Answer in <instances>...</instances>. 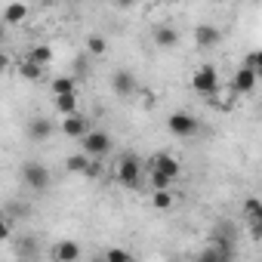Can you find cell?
<instances>
[{
  "mask_svg": "<svg viewBox=\"0 0 262 262\" xmlns=\"http://www.w3.org/2000/svg\"><path fill=\"white\" fill-rule=\"evenodd\" d=\"M114 176L123 188H136L139 179H142V161L133 155V151H126L117 158V167H114Z\"/></svg>",
  "mask_w": 262,
  "mask_h": 262,
  "instance_id": "obj_1",
  "label": "cell"
},
{
  "mask_svg": "<svg viewBox=\"0 0 262 262\" xmlns=\"http://www.w3.org/2000/svg\"><path fill=\"white\" fill-rule=\"evenodd\" d=\"M19 176H22L25 188H31V191H47V188H50V182H53L50 170H47L43 164H37V161H25V164H22V170H19Z\"/></svg>",
  "mask_w": 262,
  "mask_h": 262,
  "instance_id": "obj_2",
  "label": "cell"
},
{
  "mask_svg": "<svg viewBox=\"0 0 262 262\" xmlns=\"http://www.w3.org/2000/svg\"><path fill=\"white\" fill-rule=\"evenodd\" d=\"M167 129H170L176 139H191V136H198L201 123H198V117L188 114V111H173V114L167 117Z\"/></svg>",
  "mask_w": 262,
  "mask_h": 262,
  "instance_id": "obj_3",
  "label": "cell"
},
{
  "mask_svg": "<svg viewBox=\"0 0 262 262\" xmlns=\"http://www.w3.org/2000/svg\"><path fill=\"white\" fill-rule=\"evenodd\" d=\"M191 90L198 93V96H216L219 93V71L213 68V65H201L194 74H191Z\"/></svg>",
  "mask_w": 262,
  "mask_h": 262,
  "instance_id": "obj_4",
  "label": "cell"
},
{
  "mask_svg": "<svg viewBox=\"0 0 262 262\" xmlns=\"http://www.w3.org/2000/svg\"><path fill=\"white\" fill-rule=\"evenodd\" d=\"M80 142H83V151L93 155V158H105L111 151V136L105 133V129H90Z\"/></svg>",
  "mask_w": 262,
  "mask_h": 262,
  "instance_id": "obj_5",
  "label": "cell"
},
{
  "mask_svg": "<svg viewBox=\"0 0 262 262\" xmlns=\"http://www.w3.org/2000/svg\"><path fill=\"white\" fill-rule=\"evenodd\" d=\"M256 83H259V74H256V68H250V65H241V68L234 71V77H231V90H234L237 96L253 93Z\"/></svg>",
  "mask_w": 262,
  "mask_h": 262,
  "instance_id": "obj_6",
  "label": "cell"
},
{
  "mask_svg": "<svg viewBox=\"0 0 262 262\" xmlns=\"http://www.w3.org/2000/svg\"><path fill=\"white\" fill-rule=\"evenodd\" d=\"M244 216H247L253 241H262V201L259 198H247L244 201Z\"/></svg>",
  "mask_w": 262,
  "mask_h": 262,
  "instance_id": "obj_7",
  "label": "cell"
},
{
  "mask_svg": "<svg viewBox=\"0 0 262 262\" xmlns=\"http://www.w3.org/2000/svg\"><path fill=\"white\" fill-rule=\"evenodd\" d=\"M111 90L117 93V96H136V90H139V83H136V74L133 71H126V68H117L114 74H111Z\"/></svg>",
  "mask_w": 262,
  "mask_h": 262,
  "instance_id": "obj_8",
  "label": "cell"
},
{
  "mask_svg": "<svg viewBox=\"0 0 262 262\" xmlns=\"http://www.w3.org/2000/svg\"><path fill=\"white\" fill-rule=\"evenodd\" d=\"M25 133H28V139H31V142H47V139L56 133V123H53L50 117H40V114H37V117H31V120H28Z\"/></svg>",
  "mask_w": 262,
  "mask_h": 262,
  "instance_id": "obj_9",
  "label": "cell"
},
{
  "mask_svg": "<svg viewBox=\"0 0 262 262\" xmlns=\"http://www.w3.org/2000/svg\"><path fill=\"white\" fill-rule=\"evenodd\" d=\"M59 129H62V133H65L68 139H83V136L90 133V129H86V120H83L80 114H65Z\"/></svg>",
  "mask_w": 262,
  "mask_h": 262,
  "instance_id": "obj_10",
  "label": "cell"
},
{
  "mask_svg": "<svg viewBox=\"0 0 262 262\" xmlns=\"http://www.w3.org/2000/svg\"><path fill=\"white\" fill-rule=\"evenodd\" d=\"M219 40H222V31H219L216 25H207V22H204V25L194 28V43H198V47L210 50V47H216Z\"/></svg>",
  "mask_w": 262,
  "mask_h": 262,
  "instance_id": "obj_11",
  "label": "cell"
},
{
  "mask_svg": "<svg viewBox=\"0 0 262 262\" xmlns=\"http://www.w3.org/2000/svg\"><path fill=\"white\" fill-rule=\"evenodd\" d=\"M50 256H53L56 262H74V259H80V247H77L74 241H59V244L50 250Z\"/></svg>",
  "mask_w": 262,
  "mask_h": 262,
  "instance_id": "obj_12",
  "label": "cell"
},
{
  "mask_svg": "<svg viewBox=\"0 0 262 262\" xmlns=\"http://www.w3.org/2000/svg\"><path fill=\"white\" fill-rule=\"evenodd\" d=\"M148 167H155L161 173H170V176H179V161L173 155H167V151H158L155 158H148Z\"/></svg>",
  "mask_w": 262,
  "mask_h": 262,
  "instance_id": "obj_13",
  "label": "cell"
},
{
  "mask_svg": "<svg viewBox=\"0 0 262 262\" xmlns=\"http://www.w3.org/2000/svg\"><path fill=\"white\" fill-rule=\"evenodd\" d=\"M151 40H155L161 50H173V47L179 43V31H176V28H170V25H161V28H155Z\"/></svg>",
  "mask_w": 262,
  "mask_h": 262,
  "instance_id": "obj_14",
  "label": "cell"
},
{
  "mask_svg": "<svg viewBox=\"0 0 262 262\" xmlns=\"http://www.w3.org/2000/svg\"><path fill=\"white\" fill-rule=\"evenodd\" d=\"M93 161H96V158L86 155V151H83V155H68V158H65V170H68V173H83V176H86L90 167H93Z\"/></svg>",
  "mask_w": 262,
  "mask_h": 262,
  "instance_id": "obj_15",
  "label": "cell"
},
{
  "mask_svg": "<svg viewBox=\"0 0 262 262\" xmlns=\"http://www.w3.org/2000/svg\"><path fill=\"white\" fill-rule=\"evenodd\" d=\"M198 259H201V262H213V259L225 262V259H234V247H231V244H213V247L204 250Z\"/></svg>",
  "mask_w": 262,
  "mask_h": 262,
  "instance_id": "obj_16",
  "label": "cell"
},
{
  "mask_svg": "<svg viewBox=\"0 0 262 262\" xmlns=\"http://www.w3.org/2000/svg\"><path fill=\"white\" fill-rule=\"evenodd\" d=\"M53 108L56 114H77V93H65V96H53Z\"/></svg>",
  "mask_w": 262,
  "mask_h": 262,
  "instance_id": "obj_17",
  "label": "cell"
},
{
  "mask_svg": "<svg viewBox=\"0 0 262 262\" xmlns=\"http://www.w3.org/2000/svg\"><path fill=\"white\" fill-rule=\"evenodd\" d=\"M19 77L34 83V80H40V77H43V65H37L34 59H28V56H25V59L19 62Z\"/></svg>",
  "mask_w": 262,
  "mask_h": 262,
  "instance_id": "obj_18",
  "label": "cell"
},
{
  "mask_svg": "<svg viewBox=\"0 0 262 262\" xmlns=\"http://www.w3.org/2000/svg\"><path fill=\"white\" fill-rule=\"evenodd\" d=\"M65 93H77V80L74 77H53L50 80V96H65Z\"/></svg>",
  "mask_w": 262,
  "mask_h": 262,
  "instance_id": "obj_19",
  "label": "cell"
},
{
  "mask_svg": "<svg viewBox=\"0 0 262 262\" xmlns=\"http://www.w3.org/2000/svg\"><path fill=\"white\" fill-rule=\"evenodd\" d=\"M151 207L155 210H170L173 207V188H151Z\"/></svg>",
  "mask_w": 262,
  "mask_h": 262,
  "instance_id": "obj_20",
  "label": "cell"
},
{
  "mask_svg": "<svg viewBox=\"0 0 262 262\" xmlns=\"http://www.w3.org/2000/svg\"><path fill=\"white\" fill-rule=\"evenodd\" d=\"M25 16H28V10H25V4H19V0L4 10V22L7 25H19V22H25Z\"/></svg>",
  "mask_w": 262,
  "mask_h": 262,
  "instance_id": "obj_21",
  "label": "cell"
},
{
  "mask_svg": "<svg viewBox=\"0 0 262 262\" xmlns=\"http://www.w3.org/2000/svg\"><path fill=\"white\" fill-rule=\"evenodd\" d=\"M28 59H34L37 65H43V68H47V65L53 62V47H50V43H37V47H31V50H28Z\"/></svg>",
  "mask_w": 262,
  "mask_h": 262,
  "instance_id": "obj_22",
  "label": "cell"
},
{
  "mask_svg": "<svg viewBox=\"0 0 262 262\" xmlns=\"http://www.w3.org/2000/svg\"><path fill=\"white\" fill-rule=\"evenodd\" d=\"M173 182H176V176H170V173H161V170L148 167V185H151V188H173Z\"/></svg>",
  "mask_w": 262,
  "mask_h": 262,
  "instance_id": "obj_23",
  "label": "cell"
},
{
  "mask_svg": "<svg viewBox=\"0 0 262 262\" xmlns=\"http://www.w3.org/2000/svg\"><path fill=\"white\" fill-rule=\"evenodd\" d=\"M210 241H213V244H231V241H234V228H231L228 222H219V225L210 231Z\"/></svg>",
  "mask_w": 262,
  "mask_h": 262,
  "instance_id": "obj_24",
  "label": "cell"
},
{
  "mask_svg": "<svg viewBox=\"0 0 262 262\" xmlns=\"http://www.w3.org/2000/svg\"><path fill=\"white\" fill-rule=\"evenodd\" d=\"M86 50H90L93 56H102V53L108 50V40H105L102 34H90V37H86Z\"/></svg>",
  "mask_w": 262,
  "mask_h": 262,
  "instance_id": "obj_25",
  "label": "cell"
},
{
  "mask_svg": "<svg viewBox=\"0 0 262 262\" xmlns=\"http://www.w3.org/2000/svg\"><path fill=\"white\" fill-rule=\"evenodd\" d=\"M105 259H108V262H129V259H133V253L123 250V247H111V250L105 253Z\"/></svg>",
  "mask_w": 262,
  "mask_h": 262,
  "instance_id": "obj_26",
  "label": "cell"
},
{
  "mask_svg": "<svg viewBox=\"0 0 262 262\" xmlns=\"http://www.w3.org/2000/svg\"><path fill=\"white\" fill-rule=\"evenodd\" d=\"M244 65H250V68H256V74H259V80H262V50H256V53H250V56L244 59Z\"/></svg>",
  "mask_w": 262,
  "mask_h": 262,
  "instance_id": "obj_27",
  "label": "cell"
},
{
  "mask_svg": "<svg viewBox=\"0 0 262 262\" xmlns=\"http://www.w3.org/2000/svg\"><path fill=\"white\" fill-rule=\"evenodd\" d=\"M117 7H133V0H114Z\"/></svg>",
  "mask_w": 262,
  "mask_h": 262,
  "instance_id": "obj_28",
  "label": "cell"
},
{
  "mask_svg": "<svg viewBox=\"0 0 262 262\" xmlns=\"http://www.w3.org/2000/svg\"><path fill=\"white\" fill-rule=\"evenodd\" d=\"M158 4H173V0H158Z\"/></svg>",
  "mask_w": 262,
  "mask_h": 262,
  "instance_id": "obj_29",
  "label": "cell"
}]
</instances>
